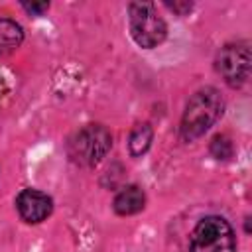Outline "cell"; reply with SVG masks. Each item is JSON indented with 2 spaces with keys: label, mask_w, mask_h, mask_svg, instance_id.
I'll return each mask as SVG.
<instances>
[{
  "label": "cell",
  "mask_w": 252,
  "mask_h": 252,
  "mask_svg": "<svg viewBox=\"0 0 252 252\" xmlns=\"http://www.w3.org/2000/svg\"><path fill=\"white\" fill-rule=\"evenodd\" d=\"M152 138H154V130L148 122L144 124H136L130 132V138H128V150H130V156L134 158H140L148 152L150 144H152Z\"/></svg>",
  "instance_id": "obj_9"
},
{
  "label": "cell",
  "mask_w": 252,
  "mask_h": 252,
  "mask_svg": "<svg viewBox=\"0 0 252 252\" xmlns=\"http://www.w3.org/2000/svg\"><path fill=\"white\" fill-rule=\"evenodd\" d=\"M144 205H146V195H144V191L138 185H126V187H122L116 193L114 201H112L114 213L116 215H122V217L140 213L144 209Z\"/></svg>",
  "instance_id": "obj_7"
},
{
  "label": "cell",
  "mask_w": 252,
  "mask_h": 252,
  "mask_svg": "<svg viewBox=\"0 0 252 252\" xmlns=\"http://www.w3.org/2000/svg\"><path fill=\"white\" fill-rule=\"evenodd\" d=\"M232 152H234V148H232L230 138H226L224 134H219V136L213 138V142H211V154L217 159H228V158H232Z\"/></svg>",
  "instance_id": "obj_10"
},
{
  "label": "cell",
  "mask_w": 252,
  "mask_h": 252,
  "mask_svg": "<svg viewBox=\"0 0 252 252\" xmlns=\"http://www.w3.org/2000/svg\"><path fill=\"white\" fill-rule=\"evenodd\" d=\"M250 45L248 41H236L224 45L215 61L217 71L222 75L228 87H242L250 79Z\"/></svg>",
  "instance_id": "obj_5"
},
{
  "label": "cell",
  "mask_w": 252,
  "mask_h": 252,
  "mask_svg": "<svg viewBox=\"0 0 252 252\" xmlns=\"http://www.w3.org/2000/svg\"><path fill=\"white\" fill-rule=\"evenodd\" d=\"M189 252H236V236L222 217H203L189 238Z\"/></svg>",
  "instance_id": "obj_3"
},
{
  "label": "cell",
  "mask_w": 252,
  "mask_h": 252,
  "mask_svg": "<svg viewBox=\"0 0 252 252\" xmlns=\"http://www.w3.org/2000/svg\"><path fill=\"white\" fill-rule=\"evenodd\" d=\"M16 209L20 213V217L30 222V224H35V222H41L45 220L51 211H53V201L47 193L43 191H37V189H24L18 193L16 197Z\"/></svg>",
  "instance_id": "obj_6"
},
{
  "label": "cell",
  "mask_w": 252,
  "mask_h": 252,
  "mask_svg": "<svg viewBox=\"0 0 252 252\" xmlns=\"http://www.w3.org/2000/svg\"><path fill=\"white\" fill-rule=\"evenodd\" d=\"M128 24L134 41L144 49L158 47L167 35L165 22L150 2H132L128 6Z\"/></svg>",
  "instance_id": "obj_4"
},
{
  "label": "cell",
  "mask_w": 252,
  "mask_h": 252,
  "mask_svg": "<svg viewBox=\"0 0 252 252\" xmlns=\"http://www.w3.org/2000/svg\"><path fill=\"white\" fill-rule=\"evenodd\" d=\"M24 41V30L10 18H0V55H6L20 47Z\"/></svg>",
  "instance_id": "obj_8"
},
{
  "label": "cell",
  "mask_w": 252,
  "mask_h": 252,
  "mask_svg": "<svg viewBox=\"0 0 252 252\" xmlns=\"http://www.w3.org/2000/svg\"><path fill=\"white\" fill-rule=\"evenodd\" d=\"M22 8L26 10V12H30L32 16H41L47 8H49V2H22Z\"/></svg>",
  "instance_id": "obj_11"
},
{
  "label": "cell",
  "mask_w": 252,
  "mask_h": 252,
  "mask_svg": "<svg viewBox=\"0 0 252 252\" xmlns=\"http://www.w3.org/2000/svg\"><path fill=\"white\" fill-rule=\"evenodd\" d=\"M165 6L169 8V10H173V12H177V14H187L191 8H193V4L191 2H173V4H169V2H165Z\"/></svg>",
  "instance_id": "obj_12"
},
{
  "label": "cell",
  "mask_w": 252,
  "mask_h": 252,
  "mask_svg": "<svg viewBox=\"0 0 252 252\" xmlns=\"http://www.w3.org/2000/svg\"><path fill=\"white\" fill-rule=\"evenodd\" d=\"M222 110H224V100L217 89L205 87L197 91L185 106L179 128L181 138L185 142H193L201 138L222 116Z\"/></svg>",
  "instance_id": "obj_1"
},
{
  "label": "cell",
  "mask_w": 252,
  "mask_h": 252,
  "mask_svg": "<svg viewBox=\"0 0 252 252\" xmlns=\"http://www.w3.org/2000/svg\"><path fill=\"white\" fill-rule=\"evenodd\" d=\"M112 148L110 132L100 124H87L67 142V156L81 167L96 165Z\"/></svg>",
  "instance_id": "obj_2"
}]
</instances>
